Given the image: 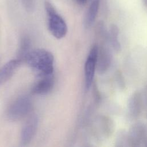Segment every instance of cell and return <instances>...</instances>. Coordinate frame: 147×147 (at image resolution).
Returning a JSON list of instances; mask_svg holds the SVG:
<instances>
[{
  "mask_svg": "<svg viewBox=\"0 0 147 147\" xmlns=\"http://www.w3.org/2000/svg\"><path fill=\"white\" fill-rule=\"evenodd\" d=\"M25 61L38 77L53 74L54 57L51 52L45 49L31 50Z\"/></svg>",
  "mask_w": 147,
  "mask_h": 147,
  "instance_id": "6da1fadb",
  "label": "cell"
},
{
  "mask_svg": "<svg viewBox=\"0 0 147 147\" xmlns=\"http://www.w3.org/2000/svg\"><path fill=\"white\" fill-rule=\"evenodd\" d=\"M54 83L53 74L39 77V80L33 86L32 91L36 95H46L51 91L53 87Z\"/></svg>",
  "mask_w": 147,
  "mask_h": 147,
  "instance_id": "8992f818",
  "label": "cell"
},
{
  "mask_svg": "<svg viewBox=\"0 0 147 147\" xmlns=\"http://www.w3.org/2000/svg\"><path fill=\"white\" fill-rule=\"evenodd\" d=\"M98 48L97 45H94L87 57L84 65V79L85 87L87 90H88L92 83L96 63L98 62Z\"/></svg>",
  "mask_w": 147,
  "mask_h": 147,
  "instance_id": "277c9868",
  "label": "cell"
},
{
  "mask_svg": "<svg viewBox=\"0 0 147 147\" xmlns=\"http://www.w3.org/2000/svg\"><path fill=\"white\" fill-rule=\"evenodd\" d=\"M31 50L30 40L27 36L22 37L21 39L19 46L18 59H20L22 62V61H25L26 56Z\"/></svg>",
  "mask_w": 147,
  "mask_h": 147,
  "instance_id": "9c48e42d",
  "label": "cell"
},
{
  "mask_svg": "<svg viewBox=\"0 0 147 147\" xmlns=\"http://www.w3.org/2000/svg\"><path fill=\"white\" fill-rule=\"evenodd\" d=\"M22 61L17 59L7 62L0 69V85L7 82L14 74Z\"/></svg>",
  "mask_w": 147,
  "mask_h": 147,
  "instance_id": "52a82bcc",
  "label": "cell"
},
{
  "mask_svg": "<svg viewBox=\"0 0 147 147\" xmlns=\"http://www.w3.org/2000/svg\"><path fill=\"white\" fill-rule=\"evenodd\" d=\"M24 6L28 11H32L35 6L36 0H22Z\"/></svg>",
  "mask_w": 147,
  "mask_h": 147,
  "instance_id": "30bf717a",
  "label": "cell"
},
{
  "mask_svg": "<svg viewBox=\"0 0 147 147\" xmlns=\"http://www.w3.org/2000/svg\"><path fill=\"white\" fill-rule=\"evenodd\" d=\"M45 9L49 32L57 39L63 38L67 33V26L64 20L48 1L45 2Z\"/></svg>",
  "mask_w": 147,
  "mask_h": 147,
  "instance_id": "7a4b0ae2",
  "label": "cell"
},
{
  "mask_svg": "<svg viewBox=\"0 0 147 147\" xmlns=\"http://www.w3.org/2000/svg\"><path fill=\"white\" fill-rule=\"evenodd\" d=\"M38 119L36 115H32L27 119L23 126L20 135L22 146L28 145L33 139L37 130Z\"/></svg>",
  "mask_w": 147,
  "mask_h": 147,
  "instance_id": "5b68a950",
  "label": "cell"
},
{
  "mask_svg": "<svg viewBox=\"0 0 147 147\" xmlns=\"http://www.w3.org/2000/svg\"><path fill=\"white\" fill-rule=\"evenodd\" d=\"M87 0H75V1L77 3H78L79 5H84L86 2H87Z\"/></svg>",
  "mask_w": 147,
  "mask_h": 147,
  "instance_id": "8fae6325",
  "label": "cell"
},
{
  "mask_svg": "<svg viewBox=\"0 0 147 147\" xmlns=\"http://www.w3.org/2000/svg\"><path fill=\"white\" fill-rule=\"evenodd\" d=\"M32 108V102L28 95H22L16 99L7 110V118L13 121L22 119L29 114Z\"/></svg>",
  "mask_w": 147,
  "mask_h": 147,
  "instance_id": "3957f363",
  "label": "cell"
},
{
  "mask_svg": "<svg viewBox=\"0 0 147 147\" xmlns=\"http://www.w3.org/2000/svg\"><path fill=\"white\" fill-rule=\"evenodd\" d=\"M99 7V0H92L89 5L84 17V26L90 27L94 22Z\"/></svg>",
  "mask_w": 147,
  "mask_h": 147,
  "instance_id": "ba28073f",
  "label": "cell"
}]
</instances>
